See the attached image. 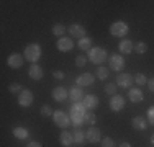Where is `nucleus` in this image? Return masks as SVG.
I'll return each mask as SVG.
<instances>
[{"label":"nucleus","mask_w":154,"mask_h":147,"mask_svg":"<svg viewBox=\"0 0 154 147\" xmlns=\"http://www.w3.org/2000/svg\"><path fill=\"white\" fill-rule=\"evenodd\" d=\"M41 46H39L38 43H33V44H28L26 47H25V52L23 56L26 61H30L31 64H38L39 57H41Z\"/></svg>","instance_id":"1"},{"label":"nucleus","mask_w":154,"mask_h":147,"mask_svg":"<svg viewBox=\"0 0 154 147\" xmlns=\"http://www.w3.org/2000/svg\"><path fill=\"white\" fill-rule=\"evenodd\" d=\"M107 59H108V54L103 47H92V49L89 51V61L94 62V64H97V65L103 64Z\"/></svg>","instance_id":"2"},{"label":"nucleus","mask_w":154,"mask_h":147,"mask_svg":"<svg viewBox=\"0 0 154 147\" xmlns=\"http://www.w3.org/2000/svg\"><path fill=\"white\" fill-rule=\"evenodd\" d=\"M128 31H130V28H128V25L125 23V21H115V23L110 25V33H112L113 36H116V38L126 36Z\"/></svg>","instance_id":"3"},{"label":"nucleus","mask_w":154,"mask_h":147,"mask_svg":"<svg viewBox=\"0 0 154 147\" xmlns=\"http://www.w3.org/2000/svg\"><path fill=\"white\" fill-rule=\"evenodd\" d=\"M53 119H54V124H56V126H59L61 129H66V128L71 124V116H67L64 111H62V110H57V111H54Z\"/></svg>","instance_id":"4"},{"label":"nucleus","mask_w":154,"mask_h":147,"mask_svg":"<svg viewBox=\"0 0 154 147\" xmlns=\"http://www.w3.org/2000/svg\"><path fill=\"white\" fill-rule=\"evenodd\" d=\"M134 83V77L130 75V74L126 72H120L118 75H116V85L122 87V88H128L131 87Z\"/></svg>","instance_id":"5"},{"label":"nucleus","mask_w":154,"mask_h":147,"mask_svg":"<svg viewBox=\"0 0 154 147\" xmlns=\"http://www.w3.org/2000/svg\"><path fill=\"white\" fill-rule=\"evenodd\" d=\"M108 69H113V70L120 72L122 69H125V59L123 56H118V54H113V56L108 57Z\"/></svg>","instance_id":"6"},{"label":"nucleus","mask_w":154,"mask_h":147,"mask_svg":"<svg viewBox=\"0 0 154 147\" xmlns=\"http://www.w3.org/2000/svg\"><path fill=\"white\" fill-rule=\"evenodd\" d=\"M31 103H33V93H31V90L23 88V92L18 95V105L23 106V108H28V106H31Z\"/></svg>","instance_id":"7"},{"label":"nucleus","mask_w":154,"mask_h":147,"mask_svg":"<svg viewBox=\"0 0 154 147\" xmlns=\"http://www.w3.org/2000/svg\"><path fill=\"white\" fill-rule=\"evenodd\" d=\"M23 62H25V56H21V54H18V52L10 54L8 59H7V64H8L10 69H20L21 65H23Z\"/></svg>","instance_id":"8"},{"label":"nucleus","mask_w":154,"mask_h":147,"mask_svg":"<svg viewBox=\"0 0 154 147\" xmlns=\"http://www.w3.org/2000/svg\"><path fill=\"white\" fill-rule=\"evenodd\" d=\"M125 103H126V100H125L122 95H113V97L110 98V108H112V111L118 113L125 108Z\"/></svg>","instance_id":"9"},{"label":"nucleus","mask_w":154,"mask_h":147,"mask_svg":"<svg viewBox=\"0 0 154 147\" xmlns=\"http://www.w3.org/2000/svg\"><path fill=\"white\" fill-rule=\"evenodd\" d=\"M85 136H87V141H89L90 144H98V142L102 141V132H100L98 128H95V126L89 128V131L85 132Z\"/></svg>","instance_id":"10"},{"label":"nucleus","mask_w":154,"mask_h":147,"mask_svg":"<svg viewBox=\"0 0 154 147\" xmlns=\"http://www.w3.org/2000/svg\"><path fill=\"white\" fill-rule=\"evenodd\" d=\"M57 49L61 51V52H69V51L74 49V41H72L71 38H59L57 39Z\"/></svg>","instance_id":"11"},{"label":"nucleus","mask_w":154,"mask_h":147,"mask_svg":"<svg viewBox=\"0 0 154 147\" xmlns=\"http://www.w3.org/2000/svg\"><path fill=\"white\" fill-rule=\"evenodd\" d=\"M94 82H95V77L89 72H84V74H80V75L77 77V85H79L80 88L82 87H90Z\"/></svg>","instance_id":"12"},{"label":"nucleus","mask_w":154,"mask_h":147,"mask_svg":"<svg viewBox=\"0 0 154 147\" xmlns=\"http://www.w3.org/2000/svg\"><path fill=\"white\" fill-rule=\"evenodd\" d=\"M67 31L71 33V36H74V38H77V39L85 38V28H84L82 25H79V23H72L71 26L67 28Z\"/></svg>","instance_id":"13"},{"label":"nucleus","mask_w":154,"mask_h":147,"mask_svg":"<svg viewBox=\"0 0 154 147\" xmlns=\"http://www.w3.org/2000/svg\"><path fill=\"white\" fill-rule=\"evenodd\" d=\"M118 51L122 54H125V56H128V54H131L134 51V44L133 41H130V39H122L118 44Z\"/></svg>","instance_id":"14"},{"label":"nucleus","mask_w":154,"mask_h":147,"mask_svg":"<svg viewBox=\"0 0 154 147\" xmlns=\"http://www.w3.org/2000/svg\"><path fill=\"white\" fill-rule=\"evenodd\" d=\"M28 75H30L33 80L38 82V80H41L43 77H45V72H43V69L39 67L38 64H31V67L28 69Z\"/></svg>","instance_id":"15"},{"label":"nucleus","mask_w":154,"mask_h":147,"mask_svg":"<svg viewBox=\"0 0 154 147\" xmlns=\"http://www.w3.org/2000/svg\"><path fill=\"white\" fill-rule=\"evenodd\" d=\"M82 103H84V106H85V110L92 111V110H95L98 106V98L95 97V95H85Z\"/></svg>","instance_id":"16"},{"label":"nucleus","mask_w":154,"mask_h":147,"mask_svg":"<svg viewBox=\"0 0 154 147\" xmlns=\"http://www.w3.org/2000/svg\"><path fill=\"white\" fill-rule=\"evenodd\" d=\"M143 98H144V95H143L141 88H130V92H128V100L131 103H141Z\"/></svg>","instance_id":"17"},{"label":"nucleus","mask_w":154,"mask_h":147,"mask_svg":"<svg viewBox=\"0 0 154 147\" xmlns=\"http://www.w3.org/2000/svg\"><path fill=\"white\" fill-rule=\"evenodd\" d=\"M51 95H53V98L56 101H64V100H67V98H69V92L66 90L64 87H56Z\"/></svg>","instance_id":"18"},{"label":"nucleus","mask_w":154,"mask_h":147,"mask_svg":"<svg viewBox=\"0 0 154 147\" xmlns=\"http://www.w3.org/2000/svg\"><path fill=\"white\" fill-rule=\"evenodd\" d=\"M84 92H82V88L80 87H72L71 90H69V98H71L74 103H79V101H82L84 100Z\"/></svg>","instance_id":"19"},{"label":"nucleus","mask_w":154,"mask_h":147,"mask_svg":"<svg viewBox=\"0 0 154 147\" xmlns=\"http://www.w3.org/2000/svg\"><path fill=\"white\" fill-rule=\"evenodd\" d=\"M59 142L64 147H71L74 144V134H72V132H67V131H62L59 134Z\"/></svg>","instance_id":"20"},{"label":"nucleus","mask_w":154,"mask_h":147,"mask_svg":"<svg viewBox=\"0 0 154 147\" xmlns=\"http://www.w3.org/2000/svg\"><path fill=\"white\" fill-rule=\"evenodd\" d=\"M131 124H133V128L138 131H144L146 126H148V123H146V119L143 116H134L133 121H131Z\"/></svg>","instance_id":"21"},{"label":"nucleus","mask_w":154,"mask_h":147,"mask_svg":"<svg viewBox=\"0 0 154 147\" xmlns=\"http://www.w3.org/2000/svg\"><path fill=\"white\" fill-rule=\"evenodd\" d=\"M12 134L15 136L17 139H28V136H30V132H28L26 128H21V126H17V128H13V131H12Z\"/></svg>","instance_id":"22"},{"label":"nucleus","mask_w":154,"mask_h":147,"mask_svg":"<svg viewBox=\"0 0 154 147\" xmlns=\"http://www.w3.org/2000/svg\"><path fill=\"white\" fill-rule=\"evenodd\" d=\"M85 113H87V110H85V106H84L82 101L72 103V106H71V115H85Z\"/></svg>","instance_id":"23"},{"label":"nucleus","mask_w":154,"mask_h":147,"mask_svg":"<svg viewBox=\"0 0 154 147\" xmlns=\"http://www.w3.org/2000/svg\"><path fill=\"white\" fill-rule=\"evenodd\" d=\"M77 46H79V49H80V51H90V49H92V39L85 36V38L79 39Z\"/></svg>","instance_id":"24"},{"label":"nucleus","mask_w":154,"mask_h":147,"mask_svg":"<svg viewBox=\"0 0 154 147\" xmlns=\"http://www.w3.org/2000/svg\"><path fill=\"white\" fill-rule=\"evenodd\" d=\"M51 31H53L54 36H59V38H62V36H64V33L67 31V28H66L62 23H56V25L53 26V29H51Z\"/></svg>","instance_id":"25"},{"label":"nucleus","mask_w":154,"mask_h":147,"mask_svg":"<svg viewBox=\"0 0 154 147\" xmlns=\"http://www.w3.org/2000/svg\"><path fill=\"white\" fill-rule=\"evenodd\" d=\"M72 134H74V142H75V144H84V142L87 141L85 132L80 131V129H75V132H72Z\"/></svg>","instance_id":"26"},{"label":"nucleus","mask_w":154,"mask_h":147,"mask_svg":"<svg viewBox=\"0 0 154 147\" xmlns=\"http://www.w3.org/2000/svg\"><path fill=\"white\" fill-rule=\"evenodd\" d=\"M146 51H148V44H146L144 41H138L136 44H134V52L139 54V56H141V54H144Z\"/></svg>","instance_id":"27"},{"label":"nucleus","mask_w":154,"mask_h":147,"mask_svg":"<svg viewBox=\"0 0 154 147\" xmlns=\"http://www.w3.org/2000/svg\"><path fill=\"white\" fill-rule=\"evenodd\" d=\"M84 123H87V124H90V126H94V124L97 123V116H95L92 111H87L85 116H84Z\"/></svg>","instance_id":"28"},{"label":"nucleus","mask_w":154,"mask_h":147,"mask_svg":"<svg viewBox=\"0 0 154 147\" xmlns=\"http://www.w3.org/2000/svg\"><path fill=\"white\" fill-rule=\"evenodd\" d=\"M84 116L85 115H71V123L74 124V126H82L84 124Z\"/></svg>","instance_id":"29"},{"label":"nucleus","mask_w":154,"mask_h":147,"mask_svg":"<svg viewBox=\"0 0 154 147\" xmlns=\"http://www.w3.org/2000/svg\"><path fill=\"white\" fill-rule=\"evenodd\" d=\"M134 83H138V85H146V83H148V77L144 75V74H136V75H134Z\"/></svg>","instance_id":"30"},{"label":"nucleus","mask_w":154,"mask_h":147,"mask_svg":"<svg viewBox=\"0 0 154 147\" xmlns=\"http://www.w3.org/2000/svg\"><path fill=\"white\" fill-rule=\"evenodd\" d=\"M97 77H98L100 80L108 79V69H107V67H103V65H100V67L97 69Z\"/></svg>","instance_id":"31"},{"label":"nucleus","mask_w":154,"mask_h":147,"mask_svg":"<svg viewBox=\"0 0 154 147\" xmlns=\"http://www.w3.org/2000/svg\"><path fill=\"white\" fill-rule=\"evenodd\" d=\"M8 92L10 93H15V95H20L23 92V88H21L20 83H12V85H8Z\"/></svg>","instance_id":"32"},{"label":"nucleus","mask_w":154,"mask_h":147,"mask_svg":"<svg viewBox=\"0 0 154 147\" xmlns=\"http://www.w3.org/2000/svg\"><path fill=\"white\" fill-rule=\"evenodd\" d=\"M116 87H118L116 83H107V85H105V93L112 95V97H113V95H116Z\"/></svg>","instance_id":"33"},{"label":"nucleus","mask_w":154,"mask_h":147,"mask_svg":"<svg viewBox=\"0 0 154 147\" xmlns=\"http://www.w3.org/2000/svg\"><path fill=\"white\" fill-rule=\"evenodd\" d=\"M53 115H54V113H53V110H51V106H49V105L41 106V116L49 118V116H53Z\"/></svg>","instance_id":"34"},{"label":"nucleus","mask_w":154,"mask_h":147,"mask_svg":"<svg viewBox=\"0 0 154 147\" xmlns=\"http://www.w3.org/2000/svg\"><path fill=\"white\" fill-rule=\"evenodd\" d=\"M102 147H115V141L112 137H103L102 139Z\"/></svg>","instance_id":"35"},{"label":"nucleus","mask_w":154,"mask_h":147,"mask_svg":"<svg viewBox=\"0 0 154 147\" xmlns=\"http://www.w3.org/2000/svg\"><path fill=\"white\" fill-rule=\"evenodd\" d=\"M87 64V57L85 56H77L75 57V65L77 67H84Z\"/></svg>","instance_id":"36"},{"label":"nucleus","mask_w":154,"mask_h":147,"mask_svg":"<svg viewBox=\"0 0 154 147\" xmlns=\"http://www.w3.org/2000/svg\"><path fill=\"white\" fill-rule=\"evenodd\" d=\"M148 121L154 126V106H151V108L148 110Z\"/></svg>","instance_id":"37"},{"label":"nucleus","mask_w":154,"mask_h":147,"mask_svg":"<svg viewBox=\"0 0 154 147\" xmlns=\"http://www.w3.org/2000/svg\"><path fill=\"white\" fill-rule=\"evenodd\" d=\"M53 75H54V79H59V80L64 79V72H61V70H54Z\"/></svg>","instance_id":"38"},{"label":"nucleus","mask_w":154,"mask_h":147,"mask_svg":"<svg viewBox=\"0 0 154 147\" xmlns=\"http://www.w3.org/2000/svg\"><path fill=\"white\" fill-rule=\"evenodd\" d=\"M148 88H149V90H151L152 93H154V77H152L151 80H148Z\"/></svg>","instance_id":"39"},{"label":"nucleus","mask_w":154,"mask_h":147,"mask_svg":"<svg viewBox=\"0 0 154 147\" xmlns=\"http://www.w3.org/2000/svg\"><path fill=\"white\" fill-rule=\"evenodd\" d=\"M26 147H43L39 142H36V141H31V142H28V146Z\"/></svg>","instance_id":"40"},{"label":"nucleus","mask_w":154,"mask_h":147,"mask_svg":"<svg viewBox=\"0 0 154 147\" xmlns=\"http://www.w3.org/2000/svg\"><path fill=\"white\" fill-rule=\"evenodd\" d=\"M120 147H131V144H128V142H123V144H120Z\"/></svg>","instance_id":"41"},{"label":"nucleus","mask_w":154,"mask_h":147,"mask_svg":"<svg viewBox=\"0 0 154 147\" xmlns=\"http://www.w3.org/2000/svg\"><path fill=\"white\" fill-rule=\"evenodd\" d=\"M151 144H152V146H154V134H152V136H151Z\"/></svg>","instance_id":"42"}]
</instances>
